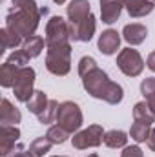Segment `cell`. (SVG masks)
I'll list each match as a JSON object with an SVG mask.
<instances>
[{"label": "cell", "mask_w": 155, "mask_h": 157, "mask_svg": "<svg viewBox=\"0 0 155 157\" xmlns=\"http://www.w3.org/2000/svg\"><path fill=\"white\" fill-rule=\"evenodd\" d=\"M6 62L13 64V66H17V68H24V66H28V64H29V57H28L22 49H15V51L7 57V60H6Z\"/></svg>", "instance_id": "27"}, {"label": "cell", "mask_w": 155, "mask_h": 157, "mask_svg": "<svg viewBox=\"0 0 155 157\" xmlns=\"http://www.w3.org/2000/svg\"><path fill=\"white\" fill-rule=\"evenodd\" d=\"M55 4H59V6H62V4H66V0H53Z\"/></svg>", "instance_id": "34"}, {"label": "cell", "mask_w": 155, "mask_h": 157, "mask_svg": "<svg viewBox=\"0 0 155 157\" xmlns=\"http://www.w3.org/2000/svg\"><path fill=\"white\" fill-rule=\"evenodd\" d=\"M78 75L82 78L84 90L93 99L104 101V102L113 104V106L124 99L122 86L108 77V73L97 66V60L93 57H82L78 60Z\"/></svg>", "instance_id": "1"}, {"label": "cell", "mask_w": 155, "mask_h": 157, "mask_svg": "<svg viewBox=\"0 0 155 157\" xmlns=\"http://www.w3.org/2000/svg\"><path fill=\"white\" fill-rule=\"evenodd\" d=\"M51 157H66V155H51Z\"/></svg>", "instance_id": "36"}, {"label": "cell", "mask_w": 155, "mask_h": 157, "mask_svg": "<svg viewBox=\"0 0 155 157\" xmlns=\"http://www.w3.org/2000/svg\"><path fill=\"white\" fill-rule=\"evenodd\" d=\"M51 146H53V143L44 135V137H37V139L29 144V152L35 157H44L49 150H51Z\"/></svg>", "instance_id": "26"}, {"label": "cell", "mask_w": 155, "mask_h": 157, "mask_svg": "<svg viewBox=\"0 0 155 157\" xmlns=\"http://www.w3.org/2000/svg\"><path fill=\"white\" fill-rule=\"evenodd\" d=\"M146 146L155 152V128H152V132H150V137H148V141H146Z\"/></svg>", "instance_id": "30"}, {"label": "cell", "mask_w": 155, "mask_h": 157, "mask_svg": "<svg viewBox=\"0 0 155 157\" xmlns=\"http://www.w3.org/2000/svg\"><path fill=\"white\" fill-rule=\"evenodd\" d=\"M20 48H22V51L29 59H37L40 53L44 51V48H46V39H42L39 35H33L29 39H24V44Z\"/></svg>", "instance_id": "17"}, {"label": "cell", "mask_w": 155, "mask_h": 157, "mask_svg": "<svg viewBox=\"0 0 155 157\" xmlns=\"http://www.w3.org/2000/svg\"><path fill=\"white\" fill-rule=\"evenodd\" d=\"M35 78H37V73L31 66H24L18 70V75H17V80H15V86H13V93H15V99L20 101V102H28L35 90H33V84H35Z\"/></svg>", "instance_id": "8"}, {"label": "cell", "mask_w": 155, "mask_h": 157, "mask_svg": "<svg viewBox=\"0 0 155 157\" xmlns=\"http://www.w3.org/2000/svg\"><path fill=\"white\" fill-rule=\"evenodd\" d=\"M153 2H155V0H153Z\"/></svg>", "instance_id": "37"}, {"label": "cell", "mask_w": 155, "mask_h": 157, "mask_svg": "<svg viewBox=\"0 0 155 157\" xmlns=\"http://www.w3.org/2000/svg\"><path fill=\"white\" fill-rule=\"evenodd\" d=\"M15 157H35V155H33L31 152H26V150H20V152H18V154H17Z\"/></svg>", "instance_id": "33"}, {"label": "cell", "mask_w": 155, "mask_h": 157, "mask_svg": "<svg viewBox=\"0 0 155 157\" xmlns=\"http://www.w3.org/2000/svg\"><path fill=\"white\" fill-rule=\"evenodd\" d=\"M70 132L68 130H64L62 126H59V124H55V126H49V130L46 132V137L53 143V144H64L68 139H70Z\"/></svg>", "instance_id": "24"}, {"label": "cell", "mask_w": 155, "mask_h": 157, "mask_svg": "<svg viewBox=\"0 0 155 157\" xmlns=\"http://www.w3.org/2000/svg\"><path fill=\"white\" fill-rule=\"evenodd\" d=\"M49 104V99H47V95L42 91V90H35V93H33V97L26 102V106H28V110L33 113V115H40L42 112H44V108Z\"/></svg>", "instance_id": "21"}, {"label": "cell", "mask_w": 155, "mask_h": 157, "mask_svg": "<svg viewBox=\"0 0 155 157\" xmlns=\"http://www.w3.org/2000/svg\"><path fill=\"white\" fill-rule=\"evenodd\" d=\"M66 15H68V22L71 26H77L86 17L91 15V6L88 0H71L66 6Z\"/></svg>", "instance_id": "11"}, {"label": "cell", "mask_w": 155, "mask_h": 157, "mask_svg": "<svg viewBox=\"0 0 155 157\" xmlns=\"http://www.w3.org/2000/svg\"><path fill=\"white\" fill-rule=\"evenodd\" d=\"M70 29H71V40L73 42H89L95 35V29H97V18L91 13L77 26L70 24Z\"/></svg>", "instance_id": "10"}, {"label": "cell", "mask_w": 155, "mask_h": 157, "mask_svg": "<svg viewBox=\"0 0 155 157\" xmlns=\"http://www.w3.org/2000/svg\"><path fill=\"white\" fill-rule=\"evenodd\" d=\"M18 70H20V68L13 66V64H9V62H4V64H2V68H0V84H2V88H13V86H15Z\"/></svg>", "instance_id": "22"}, {"label": "cell", "mask_w": 155, "mask_h": 157, "mask_svg": "<svg viewBox=\"0 0 155 157\" xmlns=\"http://www.w3.org/2000/svg\"><path fill=\"white\" fill-rule=\"evenodd\" d=\"M20 139V130L11 124H2L0 130V157H15L20 150H24L18 144Z\"/></svg>", "instance_id": "9"}, {"label": "cell", "mask_w": 155, "mask_h": 157, "mask_svg": "<svg viewBox=\"0 0 155 157\" xmlns=\"http://www.w3.org/2000/svg\"><path fill=\"white\" fill-rule=\"evenodd\" d=\"M88 157H99V155H97V154H89Z\"/></svg>", "instance_id": "35"}, {"label": "cell", "mask_w": 155, "mask_h": 157, "mask_svg": "<svg viewBox=\"0 0 155 157\" xmlns=\"http://www.w3.org/2000/svg\"><path fill=\"white\" fill-rule=\"evenodd\" d=\"M104 128L100 124H91L84 130H78L71 137V144L75 150H88V148H97L104 143Z\"/></svg>", "instance_id": "5"}, {"label": "cell", "mask_w": 155, "mask_h": 157, "mask_svg": "<svg viewBox=\"0 0 155 157\" xmlns=\"http://www.w3.org/2000/svg\"><path fill=\"white\" fill-rule=\"evenodd\" d=\"M46 70L55 77H64L71 70V44H55L46 48Z\"/></svg>", "instance_id": "3"}, {"label": "cell", "mask_w": 155, "mask_h": 157, "mask_svg": "<svg viewBox=\"0 0 155 157\" xmlns=\"http://www.w3.org/2000/svg\"><path fill=\"white\" fill-rule=\"evenodd\" d=\"M131 18H142L155 9L153 0H120Z\"/></svg>", "instance_id": "12"}, {"label": "cell", "mask_w": 155, "mask_h": 157, "mask_svg": "<svg viewBox=\"0 0 155 157\" xmlns=\"http://www.w3.org/2000/svg\"><path fill=\"white\" fill-rule=\"evenodd\" d=\"M82 122H84L82 110H80V106L77 102H73V101L60 102L59 112H57V124L59 126H62L70 133H77L80 130V126H82Z\"/></svg>", "instance_id": "4"}, {"label": "cell", "mask_w": 155, "mask_h": 157, "mask_svg": "<svg viewBox=\"0 0 155 157\" xmlns=\"http://www.w3.org/2000/svg\"><path fill=\"white\" fill-rule=\"evenodd\" d=\"M59 101H55V99H49V104L44 108V112L37 115L39 117V122L42 124H51V122H57V112H59Z\"/></svg>", "instance_id": "25"}, {"label": "cell", "mask_w": 155, "mask_h": 157, "mask_svg": "<svg viewBox=\"0 0 155 157\" xmlns=\"http://www.w3.org/2000/svg\"><path fill=\"white\" fill-rule=\"evenodd\" d=\"M150 132H152V126L135 121V122L131 124V128H130V137H131L135 143H146L148 137H150Z\"/></svg>", "instance_id": "23"}, {"label": "cell", "mask_w": 155, "mask_h": 157, "mask_svg": "<svg viewBox=\"0 0 155 157\" xmlns=\"http://www.w3.org/2000/svg\"><path fill=\"white\" fill-rule=\"evenodd\" d=\"M120 157H144V154H142V150L137 144H133V146H126L120 152Z\"/></svg>", "instance_id": "29"}, {"label": "cell", "mask_w": 155, "mask_h": 157, "mask_svg": "<svg viewBox=\"0 0 155 157\" xmlns=\"http://www.w3.org/2000/svg\"><path fill=\"white\" fill-rule=\"evenodd\" d=\"M146 102H148V106L152 108V112L155 113V95H152V97H148V99H146Z\"/></svg>", "instance_id": "32"}, {"label": "cell", "mask_w": 155, "mask_h": 157, "mask_svg": "<svg viewBox=\"0 0 155 157\" xmlns=\"http://www.w3.org/2000/svg\"><path fill=\"white\" fill-rule=\"evenodd\" d=\"M46 48L47 46H55V44H66L71 40V29H70V22L64 20L62 17L55 15L47 20L46 24Z\"/></svg>", "instance_id": "7"}, {"label": "cell", "mask_w": 155, "mask_h": 157, "mask_svg": "<svg viewBox=\"0 0 155 157\" xmlns=\"http://www.w3.org/2000/svg\"><path fill=\"white\" fill-rule=\"evenodd\" d=\"M22 121V113L18 108H15V104L9 99H2V108H0V122L2 124H11L17 126Z\"/></svg>", "instance_id": "16"}, {"label": "cell", "mask_w": 155, "mask_h": 157, "mask_svg": "<svg viewBox=\"0 0 155 157\" xmlns=\"http://www.w3.org/2000/svg\"><path fill=\"white\" fill-rule=\"evenodd\" d=\"M144 60L137 49L124 48L117 55V68L126 75V77H139L144 70Z\"/></svg>", "instance_id": "6"}, {"label": "cell", "mask_w": 155, "mask_h": 157, "mask_svg": "<svg viewBox=\"0 0 155 157\" xmlns=\"http://www.w3.org/2000/svg\"><path fill=\"white\" fill-rule=\"evenodd\" d=\"M146 37H148V29H146L144 24L133 22V24H126L124 29H122V39L126 40L130 46H139V44H142V42L146 40Z\"/></svg>", "instance_id": "14"}, {"label": "cell", "mask_w": 155, "mask_h": 157, "mask_svg": "<svg viewBox=\"0 0 155 157\" xmlns=\"http://www.w3.org/2000/svg\"><path fill=\"white\" fill-rule=\"evenodd\" d=\"M97 48L102 55H113L117 49L120 48V33H117L115 29H106L100 33Z\"/></svg>", "instance_id": "13"}, {"label": "cell", "mask_w": 155, "mask_h": 157, "mask_svg": "<svg viewBox=\"0 0 155 157\" xmlns=\"http://www.w3.org/2000/svg\"><path fill=\"white\" fill-rule=\"evenodd\" d=\"M146 66H148V70H152L155 73V51H152L150 55H148V59H146Z\"/></svg>", "instance_id": "31"}, {"label": "cell", "mask_w": 155, "mask_h": 157, "mask_svg": "<svg viewBox=\"0 0 155 157\" xmlns=\"http://www.w3.org/2000/svg\"><path fill=\"white\" fill-rule=\"evenodd\" d=\"M141 93L144 95V99L155 95V77H146L141 82Z\"/></svg>", "instance_id": "28"}, {"label": "cell", "mask_w": 155, "mask_h": 157, "mask_svg": "<svg viewBox=\"0 0 155 157\" xmlns=\"http://www.w3.org/2000/svg\"><path fill=\"white\" fill-rule=\"evenodd\" d=\"M124 6L120 0H100V17L104 24H113L119 20L120 13H122Z\"/></svg>", "instance_id": "15"}, {"label": "cell", "mask_w": 155, "mask_h": 157, "mask_svg": "<svg viewBox=\"0 0 155 157\" xmlns=\"http://www.w3.org/2000/svg\"><path fill=\"white\" fill-rule=\"evenodd\" d=\"M13 7L6 15V26L13 29L22 39H29L35 35L40 24L42 15L47 13V9H40L35 0H11Z\"/></svg>", "instance_id": "2"}, {"label": "cell", "mask_w": 155, "mask_h": 157, "mask_svg": "<svg viewBox=\"0 0 155 157\" xmlns=\"http://www.w3.org/2000/svg\"><path fill=\"white\" fill-rule=\"evenodd\" d=\"M133 119L137 122H144V124L152 126L155 122V113L152 112V108L148 106V102L142 101V102H137L133 106Z\"/></svg>", "instance_id": "20"}, {"label": "cell", "mask_w": 155, "mask_h": 157, "mask_svg": "<svg viewBox=\"0 0 155 157\" xmlns=\"http://www.w3.org/2000/svg\"><path fill=\"white\" fill-rule=\"evenodd\" d=\"M0 39H2V49H0V53H4V49H17L18 46L24 44V39L20 35H17L13 29H9L7 26L0 29Z\"/></svg>", "instance_id": "18"}, {"label": "cell", "mask_w": 155, "mask_h": 157, "mask_svg": "<svg viewBox=\"0 0 155 157\" xmlns=\"http://www.w3.org/2000/svg\"><path fill=\"white\" fill-rule=\"evenodd\" d=\"M104 144L108 148H126L128 144V133L122 132V130H110L104 133Z\"/></svg>", "instance_id": "19"}]
</instances>
